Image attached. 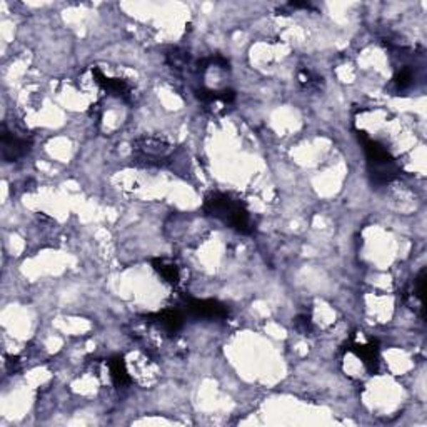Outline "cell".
<instances>
[{"label": "cell", "instance_id": "10", "mask_svg": "<svg viewBox=\"0 0 427 427\" xmlns=\"http://www.w3.org/2000/svg\"><path fill=\"white\" fill-rule=\"evenodd\" d=\"M109 372H110V379L114 382L115 388H125V385H129L130 382H132L122 356H115L110 359Z\"/></svg>", "mask_w": 427, "mask_h": 427}, {"label": "cell", "instance_id": "4", "mask_svg": "<svg viewBox=\"0 0 427 427\" xmlns=\"http://www.w3.org/2000/svg\"><path fill=\"white\" fill-rule=\"evenodd\" d=\"M0 149H2V159L6 162H19L29 154L32 149V141L27 137L17 136L11 132L7 125H2V134H0Z\"/></svg>", "mask_w": 427, "mask_h": 427}, {"label": "cell", "instance_id": "13", "mask_svg": "<svg viewBox=\"0 0 427 427\" xmlns=\"http://www.w3.org/2000/svg\"><path fill=\"white\" fill-rule=\"evenodd\" d=\"M299 80H300V84L305 85V87H307V89H312V87H317L319 80H321V79L312 77V74L309 70H300Z\"/></svg>", "mask_w": 427, "mask_h": 427}, {"label": "cell", "instance_id": "14", "mask_svg": "<svg viewBox=\"0 0 427 427\" xmlns=\"http://www.w3.org/2000/svg\"><path fill=\"white\" fill-rule=\"evenodd\" d=\"M295 329H298L299 332H302V334H307V332H311L312 331L311 317L299 316L298 319H295Z\"/></svg>", "mask_w": 427, "mask_h": 427}, {"label": "cell", "instance_id": "8", "mask_svg": "<svg viewBox=\"0 0 427 427\" xmlns=\"http://www.w3.org/2000/svg\"><path fill=\"white\" fill-rule=\"evenodd\" d=\"M349 350L361 359L367 371L372 372V374L377 372V367H379V348H377L374 343H369V344H357L356 343V344L350 345Z\"/></svg>", "mask_w": 427, "mask_h": 427}, {"label": "cell", "instance_id": "1", "mask_svg": "<svg viewBox=\"0 0 427 427\" xmlns=\"http://www.w3.org/2000/svg\"><path fill=\"white\" fill-rule=\"evenodd\" d=\"M204 214L208 217L217 219L229 229L239 234L253 232V219L246 204L237 197L226 192H210L204 200Z\"/></svg>", "mask_w": 427, "mask_h": 427}, {"label": "cell", "instance_id": "12", "mask_svg": "<svg viewBox=\"0 0 427 427\" xmlns=\"http://www.w3.org/2000/svg\"><path fill=\"white\" fill-rule=\"evenodd\" d=\"M394 85L397 92H406L414 85V70H412L411 65H404L395 72Z\"/></svg>", "mask_w": 427, "mask_h": 427}, {"label": "cell", "instance_id": "7", "mask_svg": "<svg viewBox=\"0 0 427 427\" xmlns=\"http://www.w3.org/2000/svg\"><path fill=\"white\" fill-rule=\"evenodd\" d=\"M147 322L155 324L162 331L174 336L184 327V316L179 309H164V311L147 316Z\"/></svg>", "mask_w": 427, "mask_h": 427}, {"label": "cell", "instance_id": "5", "mask_svg": "<svg viewBox=\"0 0 427 427\" xmlns=\"http://www.w3.org/2000/svg\"><path fill=\"white\" fill-rule=\"evenodd\" d=\"M189 316L204 321H224L229 317V307L215 299H189L186 302Z\"/></svg>", "mask_w": 427, "mask_h": 427}, {"label": "cell", "instance_id": "2", "mask_svg": "<svg viewBox=\"0 0 427 427\" xmlns=\"http://www.w3.org/2000/svg\"><path fill=\"white\" fill-rule=\"evenodd\" d=\"M357 136L362 144L364 154H366L372 181L377 184H389L401 175V165L397 164L395 157L390 154L384 144L371 137L364 130H359Z\"/></svg>", "mask_w": 427, "mask_h": 427}, {"label": "cell", "instance_id": "9", "mask_svg": "<svg viewBox=\"0 0 427 427\" xmlns=\"http://www.w3.org/2000/svg\"><path fill=\"white\" fill-rule=\"evenodd\" d=\"M152 267L164 279V282H167L170 286H175L181 281V271H179L177 264H175L174 260L165 257H155L152 259Z\"/></svg>", "mask_w": 427, "mask_h": 427}, {"label": "cell", "instance_id": "6", "mask_svg": "<svg viewBox=\"0 0 427 427\" xmlns=\"http://www.w3.org/2000/svg\"><path fill=\"white\" fill-rule=\"evenodd\" d=\"M92 75L98 87L104 89L106 92L110 94V96L122 98V101H130V98H132V87H130L125 80L107 77V75L101 69H98V67H94Z\"/></svg>", "mask_w": 427, "mask_h": 427}, {"label": "cell", "instance_id": "3", "mask_svg": "<svg viewBox=\"0 0 427 427\" xmlns=\"http://www.w3.org/2000/svg\"><path fill=\"white\" fill-rule=\"evenodd\" d=\"M174 147L169 141L159 136H142L132 142L134 159L147 167H157L169 162Z\"/></svg>", "mask_w": 427, "mask_h": 427}, {"label": "cell", "instance_id": "11", "mask_svg": "<svg viewBox=\"0 0 427 427\" xmlns=\"http://www.w3.org/2000/svg\"><path fill=\"white\" fill-rule=\"evenodd\" d=\"M424 276H426V271L422 269V271L419 272V276L414 279V284L409 287L407 294H406V298L411 299L412 305H414L416 309H419L421 312L424 311Z\"/></svg>", "mask_w": 427, "mask_h": 427}]
</instances>
